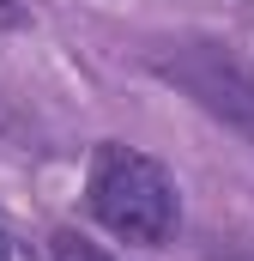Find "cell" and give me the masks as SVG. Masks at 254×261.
<instances>
[{"label":"cell","instance_id":"cell-1","mask_svg":"<svg viewBox=\"0 0 254 261\" xmlns=\"http://www.w3.org/2000/svg\"><path fill=\"white\" fill-rule=\"evenodd\" d=\"M85 206L103 231H115L121 243L139 249H164L182 225V195H176V176L121 140H103L91 152V170H85Z\"/></svg>","mask_w":254,"mask_h":261},{"label":"cell","instance_id":"cell-4","mask_svg":"<svg viewBox=\"0 0 254 261\" xmlns=\"http://www.w3.org/2000/svg\"><path fill=\"white\" fill-rule=\"evenodd\" d=\"M0 12H12V0H0Z\"/></svg>","mask_w":254,"mask_h":261},{"label":"cell","instance_id":"cell-2","mask_svg":"<svg viewBox=\"0 0 254 261\" xmlns=\"http://www.w3.org/2000/svg\"><path fill=\"white\" fill-rule=\"evenodd\" d=\"M151 73L170 79L176 91H188L206 116H218L224 128L254 140V61L236 43H212V37H182V43H157Z\"/></svg>","mask_w":254,"mask_h":261},{"label":"cell","instance_id":"cell-3","mask_svg":"<svg viewBox=\"0 0 254 261\" xmlns=\"http://www.w3.org/2000/svg\"><path fill=\"white\" fill-rule=\"evenodd\" d=\"M49 255L55 261H115L103 243H91V237H79V231H55V237H49Z\"/></svg>","mask_w":254,"mask_h":261},{"label":"cell","instance_id":"cell-5","mask_svg":"<svg viewBox=\"0 0 254 261\" xmlns=\"http://www.w3.org/2000/svg\"><path fill=\"white\" fill-rule=\"evenodd\" d=\"M0 261H6V237H0Z\"/></svg>","mask_w":254,"mask_h":261}]
</instances>
